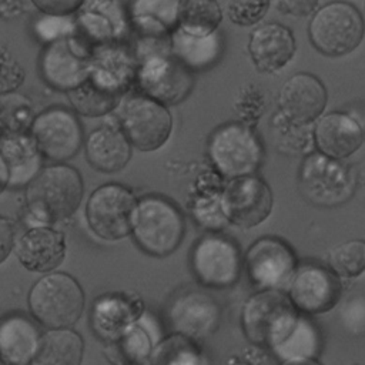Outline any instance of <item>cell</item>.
Wrapping results in <instances>:
<instances>
[{
	"mask_svg": "<svg viewBox=\"0 0 365 365\" xmlns=\"http://www.w3.org/2000/svg\"><path fill=\"white\" fill-rule=\"evenodd\" d=\"M24 70L11 51L0 46V96L13 93L24 80Z\"/></svg>",
	"mask_w": 365,
	"mask_h": 365,
	"instance_id": "8d00e7d4",
	"label": "cell"
},
{
	"mask_svg": "<svg viewBox=\"0 0 365 365\" xmlns=\"http://www.w3.org/2000/svg\"><path fill=\"white\" fill-rule=\"evenodd\" d=\"M208 155L222 177L234 180L254 175L262 163L264 150L251 125L227 123L210 135Z\"/></svg>",
	"mask_w": 365,
	"mask_h": 365,
	"instance_id": "52a82bcc",
	"label": "cell"
},
{
	"mask_svg": "<svg viewBox=\"0 0 365 365\" xmlns=\"http://www.w3.org/2000/svg\"><path fill=\"white\" fill-rule=\"evenodd\" d=\"M78 23L86 37L103 47L111 44L123 33L124 19L121 4L114 1H91L83 3L78 10Z\"/></svg>",
	"mask_w": 365,
	"mask_h": 365,
	"instance_id": "d4e9b609",
	"label": "cell"
},
{
	"mask_svg": "<svg viewBox=\"0 0 365 365\" xmlns=\"http://www.w3.org/2000/svg\"><path fill=\"white\" fill-rule=\"evenodd\" d=\"M287 294L299 314H324L338 304L342 295V282L329 268L305 262L298 265Z\"/></svg>",
	"mask_w": 365,
	"mask_h": 365,
	"instance_id": "4fadbf2b",
	"label": "cell"
},
{
	"mask_svg": "<svg viewBox=\"0 0 365 365\" xmlns=\"http://www.w3.org/2000/svg\"><path fill=\"white\" fill-rule=\"evenodd\" d=\"M358 180H359V182H361V185H362V188H364V191H365V164H364V165L361 167V170H359Z\"/></svg>",
	"mask_w": 365,
	"mask_h": 365,
	"instance_id": "7dc6e473",
	"label": "cell"
},
{
	"mask_svg": "<svg viewBox=\"0 0 365 365\" xmlns=\"http://www.w3.org/2000/svg\"><path fill=\"white\" fill-rule=\"evenodd\" d=\"M33 317L51 329H66L77 322L84 308V292L80 284L64 272L41 277L29 294Z\"/></svg>",
	"mask_w": 365,
	"mask_h": 365,
	"instance_id": "8992f818",
	"label": "cell"
},
{
	"mask_svg": "<svg viewBox=\"0 0 365 365\" xmlns=\"http://www.w3.org/2000/svg\"><path fill=\"white\" fill-rule=\"evenodd\" d=\"M23 1H0V16L3 19H11L23 13Z\"/></svg>",
	"mask_w": 365,
	"mask_h": 365,
	"instance_id": "ee69618b",
	"label": "cell"
},
{
	"mask_svg": "<svg viewBox=\"0 0 365 365\" xmlns=\"http://www.w3.org/2000/svg\"><path fill=\"white\" fill-rule=\"evenodd\" d=\"M185 221L181 211L161 195H145L137 204L134 238L153 257H167L181 244Z\"/></svg>",
	"mask_w": 365,
	"mask_h": 365,
	"instance_id": "3957f363",
	"label": "cell"
},
{
	"mask_svg": "<svg viewBox=\"0 0 365 365\" xmlns=\"http://www.w3.org/2000/svg\"><path fill=\"white\" fill-rule=\"evenodd\" d=\"M329 269L339 278H354L365 271V242L351 240L335 245L328 252Z\"/></svg>",
	"mask_w": 365,
	"mask_h": 365,
	"instance_id": "836d02e7",
	"label": "cell"
},
{
	"mask_svg": "<svg viewBox=\"0 0 365 365\" xmlns=\"http://www.w3.org/2000/svg\"><path fill=\"white\" fill-rule=\"evenodd\" d=\"M361 124L346 113H328L321 115L314 125V140L319 153L342 161L352 155L364 143Z\"/></svg>",
	"mask_w": 365,
	"mask_h": 365,
	"instance_id": "ffe728a7",
	"label": "cell"
},
{
	"mask_svg": "<svg viewBox=\"0 0 365 365\" xmlns=\"http://www.w3.org/2000/svg\"><path fill=\"white\" fill-rule=\"evenodd\" d=\"M120 123L130 144L141 151L160 148L173 128L167 107L145 94H135L125 100L120 111Z\"/></svg>",
	"mask_w": 365,
	"mask_h": 365,
	"instance_id": "9c48e42d",
	"label": "cell"
},
{
	"mask_svg": "<svg viewBox=\"0 0 365 365\" xmlns=\"http://www.w3.org/2000/svg\"><path fill=\"white\" fill-rule=\"evenodd\" d=\"M83 339L71 329H51L40 338L30 365H80Z\"/></svg>",
	"mask_w": 365,
	"mask_h": 365,
	"instance_id": "4316f807",
	"label": "cell"
},
{
	"mask_svg": "<svg viewBox=\"0 0 365 365\" xmlns=\"http://www.w3.org/2000/svg\"><path fill=\"white\" fill-rule=\"evenodd\" d=\"M272 192L268 184L257 177H240L230 180L221 192V205L228 222L252 228L264 222L272 210Z\"/></svg>",
	"mask_w": 365,
	"mask_h": 365,
	"instance_id": "5bb4252c",
	"label": "cell"
},
{
	"mask_svg": "<svg viewBox=\"0 0 365 365\" xmlns=\"http://www.w3.org/2000/svg\"><path fill=\"white\" fill-rule=\"evenodd\" d=\"M269 6L268 1H230L227 3V11L232 23L252 26L265 16Z\"/></svg>",
	"mask_w": 365,
	"mask_h": 365,
	"instance_id": "74e56055",
	"label": "cell"
},
{
	"mask_svg": "<svg viewBox=\"0 0 365 365\" xmlns=\"http://www.w3.org/2000/svg\"><path fill=\"white\" fill-rule=\"evenodd\" d=\"M43 157L53 161L73 158L83 144V128L77 115L66 107H50L36 115L30 128Z\"/></svg>",
	"mask_w": 365,
	"mask_h": 365,
	"instance_id": "7c38bea8",
	"label": "cell"
},
{
	"mask_svg": "<svg viewBox=\"0 0 365 365\" xmlns=\"http://www.w3.org/2000/svg\"><path fill=\"white\" fill-rule=\"evenodd\" d=\"M14 245V228L10 220L0 215V264L9 257Z\"/></svg>",
	"mask_w": 365,
	"mask_h": 365,
	"instance_id": "b9f144b4",
	"label": "cell"
},
{
	"mask_svg": "<svg viewBox=\"0 0 365 365\" xmlns=\"http://www.w3.org/2000/svg\"><path fill=\"white\" fill-rule=\"evenodd\" d=\"M31 101L13 91L0 96V131L1 134H24L31 128L33 121Z\"/></svg>",
	"mask_w": 365,
	"mask_h": 365,
	"instance_id": "d6a6232c",
	"label": "cell"
},
{
	"mask_svg": "<svg viewBox=\"0 0 365 365\" xmlns=\"http://www.w3.org/2000/svg\"><path fill=\"white\" fill-rule=\"evenodd\" d=\"M131 7L135 24L148 34L168 31L178 21L180 1H138Z\"/></svg>",
	"mask_w": 365,
	"mask_h": 365,
	"instance_id": "1f68e13d",
	"label": "cell"
},
{
	"mask_svg": "<svg viewBox=\"0 0 365 365\" xmlns=\"http://www.w3.org/2000/svg\"><path fill=\"white\" fill-rule=\"evenodd\" d=\"M278 107L288 118L311 124L317 121L328 100V94L322 81L308 73H297L291 76L278 91Z\"/></svg>",
	"mask_w": 365,
	"mask_h": 365,
	"instance_id": "ac0fdd59",
	"label": "cell"
},
{
	"mask_svg": "<svg viewBox=\"0 0 365 365\" xmlns=\"http://www.w3.org/2000/svg\"><path fill=\"white\" fill-rule=\"evenodd\" d=\"M133 317L130 301L118 295H104L94 305V324L101 331L114 332L127 325Z\"/></svg>",
	"mask_w": 365,
	"mask_h": 365,
	"instance_id": "e575fe53",
	"label": "cell"
},
{
	"mask_svg": "<svg viewBox=\"0 0 365 365\" xmlns=\"http://www.w3.org/2000/svg\"><path fill=\"white\" fill-rule=\"evenodd\" d=\"M221 192L222 190L201 191V195L192 205V214L195 220L210 230H220L228 224L221 205Z\"/></svg>",
	"mask_w": 365,
	"mask_h": 365,
	"instance_id": "d590c367",
	"label": "cell"
},
{
	"mask_svg": "<svg viewBox=\"0 0 365 365\" xmlns=\"http://www.w3.org/2000/svg\"><path fill=\"white\" fill-rule=\"evenodd\" d=\"M9 185V173L6 168V164L3 161V158L0 157V194L3 192V190Z\"/></svg>",
	"mask_w": 365,
	"mask_h": 365,
	"instance_id": "f6af8a7d",
	"label": "cell"
},
{
	"mask_svg": "<svg viewBox=\"0 0 365 365\" xmlns=\"http://www.w3.org/2000/svg\"><path fill=\"white\" fill-rule=\"evenodd\" d=\"M0 157L6 164L11 187L30 184L41 171L43 155L33 137L26 133L0 134Z\"/></svg>",
	"mask_w": 365,
	"mask_h": 365,
	"instance_id": "7402d4cb",
	"label": "cell"
},
{
	"mask_svg": "<svg viewBox=\"0 0 365 365\" xmlns=\"http://www.w3.org/2000/svg\"><path fill=\"white\" fill-rule=\"evenodd\" d=\"M364 7H365V3H364Z\"/></svg>",
	"mask_w": 365,
	"mask_h": 365,
	"instance_id": "c3c4849f",
	"label": "cell"
},
{
	"mask_svg": "<svg viewBox=\"0 0 365 365\" xmlns=\"http://www.w3.org/2000/svg\"><path fill=\"white\" fill-rule=\"evenodd\" d=\"M137 200L121 184L108 182L96 188L86 205V218L91 231L108 241L128 237L134 230Z\"/></svg>",
	"mask_w": 365,
	"mask_h": 365,
	"instance_id": "ba28073f",
	"label": "cell"
},
{
	"mask_svg": "<svg viewBox=\"0 0 365 365\" xmlns=\"http://www.w3.org/2000/svg\"><path fill=\"white\" fill-rule=\"evenodd\" d=\"M244 267L251 284L259 291H285L298 268V261L285 241L275 237H264L248 248Z\"/></svg>",
	"mask_w": 365,
	"mask_h": 365,
	"instance_id": "8fae6325",
	"label": "cell"
},
{
	"mask_svg": "<svg viewBox=\"0 0 365 365\" xmlns=\"http://www.w3.org/2000/svg\"><path fill=\"white\" fill-rule=\"evenodd\" d=\"M269 135L275 150L288 157L311 154L315 144L311 124L294 121L277 111L269 120Z\"/></svg>",
	"mask_w": 365,
	"mask_h": 365,
	"instance_id": "83f0119b",
	"label": "cell"
},
{
	"mask_svg": "<svg viewBox=\"0 0 365 365\" xmlns=\"http://www.w3.org/2000/svg\"><path fill=\"white\" fill-rule=\"evenodd\" d=\"M38 344V329L27 317L13 314L0 321V362L3 365L31 364Z\"/></svg>",
	"mask_w": 365,
	"mask_h": 365,
	"instance_id": "603a6c76",
	"label": "cell"
},
{
	"mask_svg": "<svg viewBox=\"0 0 365 365\" xmlns=\"http://www.w3.org/2000/svg\"><path fill=\"white\" fill-rule=\"evenodd\" d=\"M91 57L83 41L64 37L51 41L41 53L40 70L54 88L71 91L90 76Z\"/></svg>",
	"mask_w": 365,
	"mask_h": 365,
	"instance_id": "9a60e30c",
	"label": "cell"
},
{
	"mask_svg": "<svg viewBox=\"0 0 365 365\" xmlns=\"http://www.w3.org/2000/svg\"><path fill=\"white\" fill-rule=\"evenodd\" d=\"M74 108L83 115L96 117L111 111L121 97V93L114 91L88 76L78 87L67 93Z\"/></svg>",
	"mask_w": 365,
	"mask_h": 365,
	"instance_id": "f546056e",
	"label": "cell"
},
{
	"mask_svg": "<svg viewBox=\"0 0 365 365\" xmlns=\"http://www.w3.org/2000/svg\"><path fill=\"white\" fill-rule=\"evenodd\" d=\"M279 10L287 14L292 16H308L309 13L315 11L318 9V1H308V0H301V1H279L277 3Z\"/></svg>",
	"mask_w": 365,
	"mask_h": 365,
	"instance_id": "7bdbcfd3",
	"label": "cell"
},
{
	"mask_svg": "<svg viewBox=\"0 0 365 365\" xmlns=\"http://www.w3.org/2000/svg\"><path fill=\"white\" fill-rule=\"evenodd\" d=\"M168 318L182 336L205 338L218 328L221 308L211 295L191 289L174 298Z\"/></svg>",
	"mask_w": 365,
	"mask_h": 365,
	"instance_id": "e0dca14e",
	"label": "cell"
},
{
	"mask_svg": "<svg viewBox=\"0 0 365 365\" xmlns=\"http://www.w3.org/2000/svg\"><path fill=\"white\" fill-rule=\"evenodd\" d=\"M222 19L217 1H180V30L190 36L207 37L217 33Z\"/></svg>",
	"mask_w": 365,
	"mask_h": 365,
	"instance_id": "4dcf8cb0",
	"label": "cell"
},
{
	"mask_svg": "<svg viewBox=\"0 0 365 365\" xmlns=\"http://www.w3.org/2000/svg\"><path fill=\"white\" fill-rule=\"evenodd\" d=\"M83 190V180L76 168L66 164L44 167L27 185L29 211L43 222L66 220L80 205Z\"/></svg>",
	"mask_w": 365,
	"mask_h": 365,
	"instance_id": "6da1fadb",
	"label": "cell"
},
{
	"mask_svg": "<svg viewBox=\"0 0 365 365\" xmlns=\"http://www.w3.org/2000/svg\"><path fill=\"white\" fill-rule=\"evenodd\" d=\"M352 170L339 160L319 151L304 157L298 173V188L305 201L317 207H338L349 201L355 191Z\"/></svg>",
	"mask_w": 365,
	"mask_h": 365,
	"instance_id": "277c9868",
	"label": "cell"
},
{
	"mask_svg": "<svg viewBox=\"0 0 365 365\" xmlns=\"http://www.w3.org/2000/svg\"><path fill=\"white\" fill-rule=\"evenodd\" d=\"M294 34L281 23H264L251 31L248 51L255 67L262 73H277L294 57Z\"/></svg>",
	"mask_w": 365,
	"mask_h": 365,
	"instance_id": "d6986e66",
	"label": "cell"
},
{
	"mask_svg": "<svg viewBox=\"0 0 365 365\" xmlns=\"http://www.w3.org/2000/svg\"><path fill=\"white\" fill-rule=\"evenodd\" d=\"M299 315L285 291L264 289L245 301L241 325L248 341L272 349L294 329Z\"/></svg>",
	"mask_w": 365,
	"mask_h": 365,
	"instance_id": "7a4b0ae2",
	"label": "cell"
},
{
	"mask_svg": "<svg viewBox=\"0 0 365 365\" xmlns=\"http://www.w3.org/2000/svg\"><path fill=\"white\" fill-rule=\"evenodd\" d=\"M138 78L145 96L174 104L182 100L191 88L190 70L174 56L154 53L145 57L138 68Z\"/></svg>",
	"mask_w": 365,
	"mask_h": 365,
	"instance_id": "2e32d148",
	"label": "cell"
},
{
	"mask_svg": "<svg viewBox=\"0 0 365 365\" xmlns=\"http://www.w3.org/2000/svg\"><path fill=\"white\" fill-rule=\"evenodd\" d=\"M86 155L97 171L117 173L130 161L131 144L120 128L101 125L88 134Z\"/></svg>",
	"mask_w": 365,
	"mask_h": 365,
	"instance_id": "cb8c5ba5",
	"label": "cell"
},
{
	"mask_svg": "<svg viewBox=\"0 0 365 365\" xmlns=\"http://www.w3.org/2000/svg\"><path fill=\"white\" fill-rule=\"evenodd\" d=\"M16 255L26 269L50 272L66 257L64 235L50 227H33L19 238Z\"/></svg>",
	"mask_w": 365,
	"mask_h": 365,
	"instance_id": "44dd1931",
	"label": "cell"
},
{
	"mask_svg": "<svg viewBox=\"0 0 365 365\" xmlns=\"http://www.w3.org/2000/svg\"><path fill=\"white\" fill-rule=\"evenodd\" d=\"M279 365H322L318 359H299V361H284Z\"/></svg>",
	"mask_w": 365,
	"mask_h": 365,
	"instance_id": "bcb514c9",
	"label": "cell"
},
{
	"mask_svg": "<svg viewBox=\"0 0 365 365\" xmlns=\"http://www.w3.org/2000/svg\"><path fill=\"white\" fill-rule=\"evenodd\" d=\"M171 48L174 57L188 70H204L218 60L222 41L218 33L195 37L177 29L171 37Z\"/></svg>",
	"mask_w": 365,
	"mask_h": 365,
	"instance_id": "484cf974",
	"label": "cell"
},
{
	"mask_svg": "<svg viewBox=\"0 0 365 365\" xmlns=\"http://www.w3.org/2000/svg\"><path fill=\"white\" fill-rule=\"evenodd\" d=\"M242 261L237 244L220 234H205L191 252V269L200 284L208 288H228L241 275Z\"/></svg>",
	"mask_w": 365,
	"mask_h": 365,
	"instance_id": "30bf717a",
	"label": "cell"
},
{
	"mask_svg": "<svg viewBox=\"0 0 365 365\" xmlns=\"http://www.w3.org/2000/svg\"><path fill=\"white\" fill-rule=\"evenodd\" d=\"M365 31V23L355 6L331 1L319 6L308 24L312 46L324 56L339 57L354 51Z\"/></svg>",
	"mask_w": 365,
	"mask_h": 365,
	"instance_id": "5b68a950",
	"label": "cell"
},
{
	"mask_svg": "<svg viewBox=\"0 0 365 365\" xmlns=\"http://www.w3.org/2000/svg\"><path fill=\"white\" fill-rule=\"evenodd\" d=\"M322 349V338L318 327L307 317L299 315L294 329L271 351L281 361L317 359Z\"/></svg>",
	"mask_w": 365,
	"mask_h": 365,
	"instance_id": "f1b7e54d",
	"label": "cell"
},
{
	"mask_svg": "<svg viewBox=\"0 0 365 365\" xmlns=\"http://www.w3.org/2000/svg\"><path fill=\"white\" fill-rule=\"evenodd\" d=\"M83 3L84 1H74V0H44V1H34L33 4L47 14H51L56 17H66L74 11H78Z\"/></svg>",
	"mask_w": 365,
	"mask_h": 365,
	"instance_id": "60d3db41",
	"label": "cell"
},
{
	"mask_svg": "<svg viewBox=\"0 0 365 365\" xmlns=\"http://www.w3.org/2000/svg\"><path fill=\"white\" fill-rule=\"evenodd\" d=\"M261 110H264V97L251 86L241 94L240 100L237 101L238 115H241L247 123H254L261 115Z\"/></svg>",
	"mask_w": 365,
	"mask_h": 365,
	"instance_id": "f35d334b",
	"label": "cell"
},
{
	"mask_svg": "<svg viewBox=\"0 0 365 365\" xmlns=\"http://www.w3.org/2000/svg\"><path fill=\"white\" fill-rule=\"evenodd\" d=\"M38 33L41 37L51 40H60L64 38V34H70L74 30V23L71 19L66 17H56L53 16L51 19H46L41 20V23L38 21Z\"/></svg>",
	"mask_w": 365,
	"mask_h": 365,
	"instance_id": "ab89813d",
	"label": "cell"
}]
</instances>
